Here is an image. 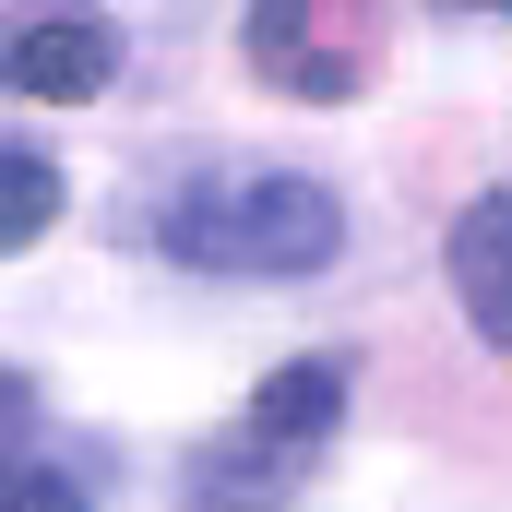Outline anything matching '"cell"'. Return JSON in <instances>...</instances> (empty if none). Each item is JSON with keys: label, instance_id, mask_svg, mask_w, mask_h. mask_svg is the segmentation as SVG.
I'll return each instance as SVG.
<instances>
[{"label": "cell", "instance_id": "1", "mask_svg": "<svg viewBox=\"0 0 512 512\" xmlns=\"http://www.w3.org/2000/svg\"><path fill=\"white\" fill-rule=\"evenodd\" d=\"M167 251L191 274H322L346 251V203L298 167H215L167 203Z\"/></svg>", "mask_w": 512, "mask_h": 512}, {"label": "cell", "instance_id": "9", "mask_svg": "<svg viewBox=\"0 0 512 512\" xmlns=\"http://www.w3.org/2000/svg\"><path fill=\"white\" fill-rule=\"evenodd\" d=\"M453 12H512V0H453Z\"/></svg>", "mask_w": 512, "mask_h": 512}, {"label": "cell", "instance_id": "3", "mask_svg": "<svg viewBox=\"0 0 512 512\" xmlns=\"http://www.w3.org/2000/svg\"><path fill=\"white\" fill-rule=\"evenodd\" d=\"M108 72H120L108 12H36V24L0 36V84L12 96H108Z\"/></svg>", "mask_w": 512, "mask_h": 512}, {"label": "cell", "instance_id": "5", "mask_svg": "<svg viewBox=\"0 0 512 512\" xmlns=\"http://www.w3.org/2000/svg\"><path fill=\"white\" fill-rule=\"evenodd\" d=\"M346 429V358H286L274 382L251 393V441L262 453H310Z\"/></svg>", "mask_w": 512, "mask_h": 512}, {"label": "cell", "instance_id": "2", "mask_svg": "<svg viewBox=\"0 0 512 512\" xmlns=\"http://www.w3.org/2000/svg\"><path fill=\"white\" fill-rule=\"evenodd\" d=\"M382 36H370V0H251V72L310 96V108H346L370 84Z\"/></svg>", "mask_w": 512, "mask_h": 512}, {"label": "cell", "instance_id": "7", "mask_svg": "<svg viewBox=\"0 0 512 512\" xmlns=\"http://www.w3.org/2000/svg\"><path fill=\"white\" fill-rule=\"evenodd\" d=\"M262 501H274V477H262V441L203 453V512H262Z\"/></svg>", "mask_w": 512, "mask_h": 512}, {"label": "cell", "instance_id": "4", "mask_svg": "<svg viewBox=\"0 0 512 512\" xmlns=\"http://www.w3.org/2000/svg\"><path fill=\"white\" fill-rule=\"evenodd\" d=\"M453 298H465V322L489 346H512V191L465 203V227H453Z\"/></svg>", "mask_w": 512, "mask_h": 512}, {"label": "cell", "instance_id": "6", "mask_svg": "<svg viewBox=\"0 0 512 512\" xmlns=\"http://www.w3.org/2000/svg\"><path fill=\"white\" fill-rule=\"evenodd\" d=\"M60 227V167L36 143H0V251H36Z\"/></svg>", "mask_w": 512, "mask_h": 512}, {"label": "cell", "instance_id": "8", "mask_svg": "<svg viewBox=\"0 0 512 512\" xmlns=\"http://www.w3.org/2000/svg\"><path fill=\"white\" fill-rule=\"evenodd\" d=\"M0 512H96V489L60 465H0Z\"/></svg>", "mask_w": 512, "mask_h": 512}]
</instances>
